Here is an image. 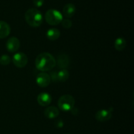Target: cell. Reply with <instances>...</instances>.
Instances as JSON below:
<instances>
[{
	"label": "cell",
	"instance_id": "6da1fadb",
	"mask_svg": "<svg viewBox=\"0 0 134 134\" xmlns=\"http://www.w3.org/2000/svg\"><path fill=\"white\" fill-rule=\"evenodd\" d=\"M37 69L41 71H48L56 65L55 58L48 52H43L37 56L35 61Z\"/></svg>",
	"mask_w": 134,
	"mask_h": 134
},
{
	"label": "cell",
	"instance_id": "7a4b0ae2",
	"mask_svg": "<svg viewBox=\"0 0 134 134\" xmlns=\"http://www.w3.org/2000/svg\"><path fill=\"white\" fill-rule=\"evenodd\" d=\"M24 16L27 24L31 27H39L43 23V17L41 13L35 8L29 9L25 13Z\"/></svg>",
	"mask_w": 134,
	"mask_h": 134
},
{
	"label": "cell",
	"instance_id": "3957f363",
	"mask_svg": "<svg viewBox=\"0 0 134 134\" xmlns=\"http://www.w3.org/2000/svg\"><path fill=\"white\" fill-rule=\"evenodd\" d=\"M44 18L48 24L51 26H56L62 22L63 20V15L59 10L52 9L46 12Z\"/></svg>",
	"mask_w": 134,
	"mask_h": 134
},
{
	"label": "cell",
	"instance_id": "277c9868",
	"mask_svg": "<svg viewBox=\"0 0 134 134\" xmlns=\"http://www.w3.org/2000/svg\"><path fill=\"white\" fill-rule=\"evenodd\" d=\"M75 103V101L72 96L65 94L59 98L58 105L62 111H69L74 107Z\"/></svg>",
	"mask_w": 134,
	"mask_h": 134
},
{
	"label": "cell",
	"instance_id": "5b68a950",
	"mask_svg": "<svg viewBox=\"0 0 134 134\" xmlns=\"http://www.w3.org/2000/svg\"><path fill=\"white\" fill-rule=\"evenodd\" d=\"M28 58L26 54L23 52H17L13 56V62L16 67L23 68L27 65Z\"/></svg>",
	"mask_w": 134,
	"mask_h": 134
},
{
	"label": "cell",
	"instance_id": "8992f818",
	"mask_svg": "<svg viewBox=\"0 0 134 134\" xmlns=\"http://www.w3.org/2000/svg\"><path fill=\"white\" fill-rule=\"evenodd\" d=\"M51 77L46 73H40L37 75L36 82L40 87H47L51 83Z\"/></svg>",
	"mask_w": 134,
	"mask_h": 134
},
{
	"label": "cell",
	"instance_id": "52a82bcc",
	"mask_svg": "<svg viewBox=\"0 0 134 134\" xmlns=\"http://www.w3.org/2000/svg\"><path fill=\"white\" fill-rule=\"evenodd\" d=\"M20 43L19 39L15 37H10L6 43V48L10 52H15L19 49Z\"/></svg>",
	"mask_w": 134,
	"mask_h": 134
},
{
	"label": "cell",
	"instance_id": "ba28073f",
	"mask_svg": "<svg viewBox=\"0 0 134 134\" xmlns=\"http://www.w3.org/2000/svg\"><path fill=\"white\" fill-rule=\"evenodd\" d=\"M112 111L111 109H102L96 114V119L99 122H105L109 120L112 117Z\"/></svg>",
	"mask_w": 134,
	"mask_h": 134
},
{
	"label": "cell",
	"instance_id": "9c48e42d",
	"mask_svg": "<svg viewBox=\"0 0 134 134\" xmlns=\"http://www.w3.org/2000/svg\"><path fill=\"white\" fill-rule=\"evenodd\" d=\"M52 102V97L48 93L42 92L37 96V102L41 106L46 107L51 104Z\"/></svg>",
	"mask_w": 134,
	"mask_h": 134
},
{
	"label": "cell",
	"instance_id": "30bf717a",
	"mask_svg": "<svg viewBox=\"0 0 134 134\" xmlns=\"http://www.w3.org/2000/svg\"><path fill=\"white\" fill-rule=\"evenodd\" d=\"M56 64L61 69H65L68 68L69 64V59L68 55L62 54L58 56L57 60H56Z\"/></svg>",
	"mask_w": 134,
	"mask_h": 134
},
{
	"label": "cell",
	"instance_id": "8fae6325",
	"mask_svg": "<svg viewBox=\"0 0 134 134\" xmlns=\"http://www.w3.org/2000/svg\"><path fill=\"white\" fill-rule=\"evenodd\" d=\"M10 33V27L9 24L5 21H0V39H4L9 36Z\"/></svg>",
	"mask_w": 134,
	"mask_h": 134
},
{
	"label": "cell",
	"instance_id": "7c38bea8",
	"mask_svg": "<svg viewBox=\"0 0 134 134\" xmlns=\"http://www.w3.org/2000/svg\"><path fill=\"white\" fill-rule=\"evenodd\" d=\"M44 116L49 119H53L57 117L60 114L58 109L56 108V107L51 106V107H48L44 111Z\"/></svg>",
	"mask_w": 134,
	"mask_h": 134
},
{
	"label": "cell",
	"instance_id": "4fadbf2b",
	"mask_svg": "<svg viewBox=\"0 0 134 134\" xmlns=\"http://www.w3.org/2000/svg\"><path fill=\"white\" fill-rule=\"evenodd\" d=\"M76 12L75 6L73 3H68L63 9V14L66 18H71Z\"/></svg>",
	"mask_w": 134,
	"mask_h": 134
},
{
	"label": "cell",
	"instance_id": "5bb4252c",
	"mask_svg": "<svg viewBox=\"0 0 134 134\" xmlns=\"http://www.w3.org/2000/svg\"><path fill=\"white\" fill-rule=\"evenodd\" d=\"M47 38L50 41H56L60 37V31H59L58 29L56 28H51L47 31Z\"/></svg>",
	"mask_w": 134,
	"mask_h": 134
},
{
	"label": "cell",
	"instance_id": "9a60e30c",
	"mask_svg": "<svg viewBox=\"0 0 134 134\" xmlns=\"http://www.w3.org/2000/svg\"><path fill=\"white\" fill-rule=\"evenodd\" d=\"M115 48L118 51H122L126 47V41L122 37H119L115 41Z\"/></svg>",
	"mask_w": 134,
	"mask_h": 134
},
{
	"label": "cell",
	"instance_id": "2e32d148",
	"mask_svg": "<svg viewBox=\"0 0 134 134\" xmlns=\"http://www.w3.org/2000/svg\"><path fill=\"white\" fill-rule=\"evenodd\" d=\"M69 73L66 69H62L58 72V81L65 82L69 79Z\"/></svg>",
	"mask_w": 134,
	"mask_h": 134
},
{
	"label": "cell",
	"instance_id": "e0dca14e",
	"mask_svg": "<svg viewBox=\"0 0 134 134\" xmlns=\"http://www.w3.org/2000/svg\"><path fill=\"white\" fill-rule=\"evenodd\" d=\"M10 58L8 55L3 54L0 56V64L3 65H7L10 62Z\"/></svg>",
	"mask_w": 134,
	"mask_h": 134
},
{
	"label": "cell",
	"instance_id": "ac0fdd59",
	"mask_svg": "<svg viewBox=\"0 0 134 134\" xmlns=\"http://www.w3.org/2000/svg\"><path fill=\"white\" fill-rule=\"evenodd\" d=\"M61 23L63 27L66 29L70 28L72 26V24H73L71 20H70L69 19H66V18L65 19H63Z\"/></svg>",
	"mask_w": 134,
	"mask_h": 134
},
{
	"label": "cell",
	"instance_id": "d6986e66",
	"mask_svg": "<svg viewBox=\"0 0 134 134\" xmlns=\"http://www.w3.org/2000/svg\"><path fill=\"white\" fill-rule=\"evenodd\" d=\"M50 77H51V79H52L54 82H58V73L57 72H51V74H50Z\"/></svg>",
	"mask_w": 134,
	"mask_h": 134
},
{
	"label": "cell",
	"instance_id": "ffe728a7",
	"mask_svg": "<svg viewBox=\"0 0 134 134\" xmlns=\"http://www.w3.org/2000/svg\"><path fill=\"white\" fill-rule=\"evenodd\" d=\"M44 0H33L34 5L36 7H41L43 6V3H44Z\"/></svg>",
	"mask_w": 134,
	"mask_h": 134
},
{
	"label": "cell",
	"instance_id": "44dd1931",
	"mask_svg": "<svg viewBox=\"0 0 134 134\" xmlns=\"http://www.w3.org/2000/svg\"><path fill=\"white\" fill-rule=\"evenodd\" d=\"M55 126L58 128H62L64 126V122H63L62 120V119H58V120H56L55 122Z\"/></svg>",
	"mask_w": 134,
	"mask_h": 134
},
{
	"label": "cell",
	"instance_id": "7402d4cb",
	"mask_svg": "<svg viewBox=\"0 0 134 134\" xmlns=\"http://www.w3.org/2000/svg\"><path fill=\"white\" fill-rule=\"evenodd\" d=\"M66 134H69V133H66Z\"/></svg>",
	"mask_w": 134,
	"mask_h": 134
}]
</instances>
